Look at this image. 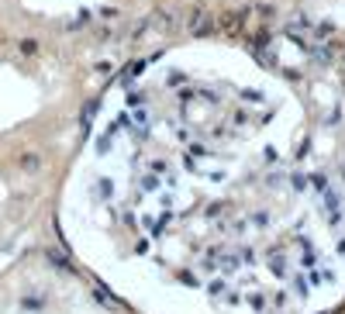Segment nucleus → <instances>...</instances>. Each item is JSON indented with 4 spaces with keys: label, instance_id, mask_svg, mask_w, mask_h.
<instances>
[{
    "label": "nucleus",
    "instance_id": "nucleus-1",
    "mask_svg": "<svg viewBox=\"0 0 345 314\" xmlns=\"http://www.w3.org/2000/svg\"><path fill=\"white\" fill-rule=\"evenodd\" d=\"M18 163H21V169H38V166H42V159H38L34 152H28V155H21Z\"/></svg>",
    "mask_w": 345,
    "mask_h": 314
}]
</instances>
